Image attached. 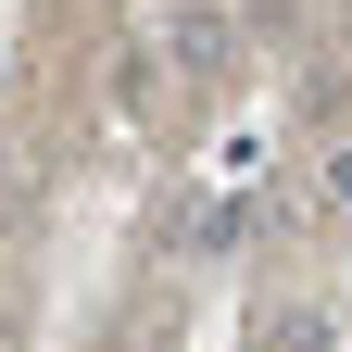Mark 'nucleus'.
<instances>
[{"label":"nucleus","mask_w":352,"mask_h":352,"mask_svg":"<svg viewBox=\"0 0 352 352\" xmlns=\"http://www.w3.org/2000/svg\"><path fill=\"white\" fill-rule=\"evenodd\" d=\"M176 63H227V13H176Z\"/></svg>","instance_id":"obj_1"},{"label":"nucleus","mask_w":352,"mask_h":352,"mask_svg":"<svg viewBox=\"0 0 352 352\" xmlns=\"http://www.w3.org/2000/svg\"><path fill=\"white\" fill-rule=\"evenodd\" d=\"M327 201H340V214H352V151H327Z\"/></svg>","instance_id":"obj_2"}]
</instances>
